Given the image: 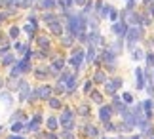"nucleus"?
Masks as SVG:
<instances>
[{
	"label": "nucleus",
	"mask_w": 154,
	"mask_h": 139,
	"mask_svg": "<svg viewBox=\"0 0 154 139\" xmlns=\"http://www.w3.org/2000/svg\"><path fill=\"white\" fill-rule=\"evenodd\" d=\"M106 116H109V109H103V111H101V118H106Z\"/></svg>",
	"instance_id": "f257e3e1"
}]
</instances>
